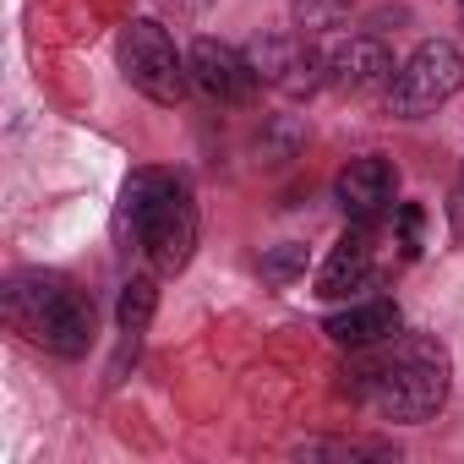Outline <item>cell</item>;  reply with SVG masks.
<instances>
[{
  "label": "cell",
  "mask_w": 464,
  "mask_h": 464,
  "mask_svg": "<svg viewBox=\"0 0 464 464\" xmlns=\"http://www.w3.org/2000/svg\"><path fill=\"white\" fill-rule=\"evenodd\" d=\"M191 82L218 99V104H241L257 93V66L236 50V44H218V39H197L191 44Z\"/></svg>",
  "instance_id": "7"
},
{
  "label": "cell",
  "mask_w": 464,
  "mask_h": 464,
  "mask_svg": "<svg viewBox=\"0 0 464 464\" xmlns=\"http://www.w3.org/2000/svg\"><path fill=\"white\" fill-rule=\"evenodd\" d=\"M420 224H426V213H420L415 202H404V208H399V252H404V257L420 252Z\"/></svg>",
  "instance_id": "13"
},
{
  "label": "cell",
  "mask_w": 464,
  "mask_h": 464,
  "mask_svg": "<svg viewBox=\"0 0 464 464\" xmlns=\"http://www.w3.org/2000/svg\"><path fill=\"white\" fill-rule=\"evenodd\" d=\"M6 317L17 334H28L34 344L55 350V355H82L93 339V301H82V290H72L61 274H23L6 290Z\"/></svg>",
  "instance_id": "3"
},
{
  "label": "cell",
  "mask_w": 464,
  "mask_h": 464,
  "mask_svg": "<svg viewBox=\"0 0 464 464\" xmlns=\"http://www.w3.org/2000/svg\"><path fill=\"white\" fill-rule=\"evenodd\" d=\"M153 301H159L153 279H131V285L121 290V334H142L148 317H153Z\"/></svg>",
  "instance_id": "12"
},
{
  "label": "cell",
  "mask_w": 464,
  "mask_h": 464,
  "mask_svg": "<svg viewBox=\"0 0 464 464\" xmlns=\"http://www.w3.org/2000/svg\"><path fill=\"white\" fill-rule=\"evenodd\" d=\"M377 224H355L350 236L328 252V263H323V274H317V295L323 301H344V295H355V290H366L372 279H377Z\"/></svg>",
  "instance_id": "9"
},
{
  "label": "cell",
  "mask_w": 464,
  "mask_h": 464,
  "mask_svg": "<svg viewBox=\"0 0 464 464\" xmlns=\"http://www.w3.org/2000/svg\"><path fill=\"white\" fill-rule=\"evenodd\" d=\"M323 72H328V82L339 88V93H350V99H372V93H388L393 88V55L377 44V39H344L328 61H323Z\"/></svg>",
  "instance_id": "8"
},
{
  "label": "cell",
  "mask_w": 464,
  "mask_h": 464,
  "mask_svg": "<svg viewBox=\"0 0 464 464\" xmlns=\"http://www.w3.org/2000/svg\"><path fill=\"white\" fill-rule=\"evenodd\" d=\"M459 88H464V55H459L453 44L431 39V44H420V50L393 72V88H388L382 99H388L393 115L415 121V115H431L437 104H448Z\"/></svg>",
  "instance_id": "4"
},
{
  "label": "cell",
  "mask_w": 464,
  "mask_h": 464,
  "mask_svg": "<svg viewBox=\"0 0 464 464\" xmlns=\"http://www.w3.org/2000/svg\"><path fill=\"white\" fill-rule=\"evenodd\" d=\"M334 197H339V208H344L355 224H377L382 213H393L399 169H393L388 159H377V153L350 159V164L339 169V180H334Z\"/></svg>",
  "instance_id": "6"
},
{
  "label": "cell",
  "mask_w": 464,
  "mask_h": 464,
  "mask_svg": "<svg viewBox=\"0 0 464 464\" xmlns=\"http://www.w3.org/2000/svg\"><path fill=\"white\" fill-rule=\"evenodd\" d=\"M126 218H131V236L148 252L153 274H180L191 263L197 208H191L186 180H175L164 169H137L126 180Z\"/></svg>",
  "instance_id": "2"
},
{
  "label": "cell",
  "mask_w": 464,
  "mask_h": 464,
  "mask_svg": "<svg viewBox=\"0 0 464 464\" xmlns=\"http://www.w3.org/2000/svg\"><path fill=\"white\" fill-rule=\"evenodd\" d=\"M121 66H126V77H131V88L142 93V99H153V104H180L186 99V72H191V61H180L175 55V44H169V34L159 28V23H131L126 28V39H121Z\"/></svg>",
  "instance_id": "5"
},
{
  "label": "cell",
  "mask_w": 464,
  "mask_h": 464,
  "mask_svg": "<svg viewBox=\"0 0 464 464\" xmlns=\"http://www.w3.org/2000/svg\"><path fill=\"white\" fill-rule=\"evenodd\" d=\"M355 393L388 420H431L448 399V350L426 334H393L350 372Z\"/></svg>",
  "instance_id": "1"
},
{
  "label": "cell",
  "mask_w": 464,
  "mask_h": 464,
  "mask_svg": "<svg viewBox=\"0 0 464 464\" xmlns=\"http://www.w3.org/2000/svg\"><path fill=\"white\" fill-rule=\"evenodd\" d=\"M399 328H404V317H399L393 301H361V306L328 317V339L334 344H350V350H372V344L393 339Z\"/></svg>",
  "instance_id": "10"
},
{
  "label": "cell",
  "mask_w": 464,
  "mask_h": 464,
  "mask_svg": "<svg viewBox=\"0 0 464 464\" xmlns=\"http://www.w3.org/2000/svg\"><path fill=\"white\" fill-rule=\"evenodd\" d=\"M312 72H317V55L301 39H268L263 55H257V77H268V82H279L290 93L312 88Z\"/></svg>",
  "instance_id": "11"
},
{
  "label": "cell",
  "mask_w": 464,
  "mask_h": 464,
  "mask_svg": "<svg viewBox=\"0 0 464 464\" xmlns=\"http://www.w3.org/2000/svg\"><path fill=\"white\" fill-rule=\"evenodd\" d=\"M459 6H464V0H459Z\"/></svg>",
  "instance_id": "15"
},
{
  "label": "cell",
  "mask_w": 464,
  "mask_h": 464,
  "mask_svg": "<svg viewBox=\"0 0 464 464\" xmlns=\"http://www.w3.org/2000/svg\"><path fill=\"white\" fill-rule=\"evenodd\" d=\"M344 6H350V0H301V17L306 23H334Z\"/></svg>",
  "instance_id": "14"
}]
</instances>
